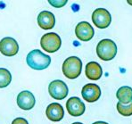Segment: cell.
Returning a JSON list of instances; mask_svg holds the SVG:
<instances>
[{
    "label": "cell",
    "mask_w": 132,
    "mask_h": 124,
    "mask_svg": "<svg viewBox=\"0 0 132 124\" xmlns=\"http://www.w3.org/2000/svg\"><path fill=\"white\" fill-rule=\"evenodd\" d=\"M46 114L48 120L54 122L60 121L64 116V111L63 106L58 103H52L46 107Z\"/></svg>",
    "instance_id": "obj_12"
},
{
    "label": "cell",
    "mask_w": 132,
    "mask_h": 124,
    "mask_svg": "<svg viewBox=\"0 0 132 124\" xmlns=\"http://www.w3.org/2000/svg\"><path fill=\"white\" fill-rule=\"evenodd\" d=\"M81 95L85 101L88 103H94L97 101L101 96V89L96 84L88 83L82 88Z\"/></svg>",
    "instance_id": "obj_10"
},
{
    "label": "cell",
    "mask_w": 132,
    "mask_h": 124,
    "mask_svg": "<svg viewBox=\"0 0 132 124\" xmlns=\"http://www.w3.org/2000/svg\"><path fill=\"white\" fill-rule=\"evenodd\" d=\"M12 124H29V123H28V121H27V120H25L24 118L19 117L13 120Z\"/></svg>",
    "instance_id": "obj_19"
},
{
    "label": "cell",
    "mask_w": 132,
    "mask_h": 124,
    "mask_svg": "<svg viewBox=\"0 0 132 124\" xmlns=\"http://www.w3.org/2000/svg\"><path fill=\"white\" fill-rule=\"evenodd\" d=\"M116 96L121 104H129L132 101V88L128 86L121 87L116 93Z\"/></svg>",
    "instance_id": "obj_15"
},
{
    "label": "cell",
    "mask_w": 132,
    "mask_h": 124,
    "mask_svg": "<svg viewBox=\"0 0 132 124\" xmlns=\"http://www.w3.org/2000/svg\"><path fill=\"white\" fill-rule=\"evenodd\" d=\"M117 110L122 116L132 115V101L128 104H123L119 102L117 104Z\"/></svg>",
    "instance_id": "obj_17"
},
{
    "label": "cell",
    "mask_w": 132,
    "mask_h": 124,
    "mask_svg": "<svg viewBox=\"0 0 132 124\" xmlns=\"http://www.w3.org/2000/svg\"><path fill=\"white\" fill-rule=\"evenodd\" d=\"M49 4L51 5H53L54 7H56V8H60V7H63V5H65L67 4V1L66 0H63V1H53V0H49Z\"/></svg>",
    "instance_id": "obj_18"
},
{
    "label": "cell",
    "mask_w": 132,
    "mask_h": 124,
    "mask_svg": "<svg viewBox=\"0 0 132 124\" xmlns=\"http://www.w3.org/2000/svg\"><path fill=\"white\" fill-rule=\"evenodd\" d=\"M75 34L81 41H89L94 37L95 30L88 22H81L77 24L75 28Z\"/></svg>",
    "instance_id": "obj_9"
},
{
    "label": "cell",
    "mask_w": 132,
    "mask_h": 124,
    "mask_svg": "<svg viewBox=\"0 0 132 124\" xmlns=\"http://www.w3.org/2000/svg\"><path fill=\"white\" fill-rule=\"evenodd\" d=\"M96 54L103 61H111L116 56L117 46L112 39H102L96 46Z\"/></svg>",
    "instance_id": "obj_2"
},
{
    "label": "cell",
    "mask_w": 132,
    "mask_h": 124,
    "mask_svg": "<svg viewBox=\"0 0 132 124\" xmlns=\"http://www.w3.org/2000/svg\"><path fill=\"white\" fill-rule=\"evenodd\" d=\"M92 124H109L107 122H104V121H96V122L92 123Z\"/></svg>",
    "instance_id": "obj_20"
},
{
    "label": "cell",
    "mask_w": 132,
    "mask_h": 124,
    "mask_svg": "<svg viewBox=\"0 0 132 124\" xmlns=\"http://www.w3.org/2000/svg\"><path fill=\"white\" fill-rule=\"evenodd\" d=\"M92 22L99 29H105L112 22L110 13L104 8H97L92 13Z\"/></svg>",
    "instance_id": "obj_6"
},
{
    "label": "cell",
    "mask_w": 132,
    "mask_h": 124,
    "mask_svg": "<svg viewBox=\"0 0 132 124\" xmlns=\"http://www.w3.org/2000/svg\"><path fill=\"white\" fill-rule=\"evenodd\" d=\"M27 64L31 69L41 71L46 69L51 63V57L42 53L40 50L34 49L28 54L26 57Z\"/></svg>",
    "instance_id": "obj_1"
},
{
    "label": "cell",
    "mask_w": 132,
    "mask_h": 124,
    "mask_svg": "<svg viewBox=\"0 0 132 124\" xmlns=\"http://www.w3.org/2000/svg\"><path fill=\"white\" fill-rule=\"evenodd\" d=\"M86 76L88 79L91 80H97L102 77L103 70L101 65L96 62H89L86 65V70H85Z\"/></svg>",
    "instance_id": "obj_14"
},
{
    "label": "cell",
    "mask_w": 132,
    "mask_h": 124,
    "mask_svg": "<svg viewBox=\"0 0 132 124\" xmlns=\"http://www.w3.org/2000/svg\"><path fill=\"white\" fill-rule=\"evenodd\" d=\"M82 70V62L77 56H70L63 62V72L66 78L74 79L80 75Z\"/></svg>",
    "instance_id": "obj_3"
},
{
    "label": "cell",
    "mask_w": 132,
    "mask_h": 124,
    "mask_svg": "<svg viewBox=\"0 0 132 124\" xmlns=\"http://www.w3.org/2000/svg\"><path fill=\"white\" fill-rule=\"evenodd\" d=\"M128 4H129V5H132V0H128Z\"/></svg>",
    "instance_id": "obj_21"
},
{
    "label": "cell",
    "mask_w": 132,
    "mask_h": 124,
    "mask_svg": "<svg viewBox=\"0 0 132 124\" xmlns=\"http://www.w3.org/2000/svg\"><path fill=\"white\" fill-rule=\"evenodd\" d=\"M19 51L17 41L11 37L4 38L0 41V52L5 56H13Z\"/></svg>",
    "instance_id": "obj_7"
},
{
    "label": "cell",
    "mask_w": 132,
    "mask_h": 124,
    "mask_svg": "<svg viewBox=\"0 0 132 124\" xmlns=\"http://www.w3.org/2000/svg\"><path fill=\"white\" fill-rule=\"evenodd\" d=\"M66 109L70 115L78 117V116L82 115L85 113L86 106L85 104L77 96H73L68 99L66 102Z\"/></svg>",
    "instance_id": "obj_8"
},
{
    "label": "cell",
    "mask_w": 132,
    "mask_h": 124,
    "mask_svg": "<svg viewBox=\"0 0 132 124\" xmlns=\"http://www.w3.org/2000/svg\"><path fill=\"white\" fill-rule=\"evenodd\" d=\"M12 81V75L8 70L0 68V88L7 87Z\"/></svg>",
    "instance_id": "obj_16"
},
{
    "label": "cell",
    "mask_w": 132,
    "mask_h": 124,
    "mask_svg": "<svg viewBox=\"0 0 132 124\" xmlns=\"http://www.w3.org/2000/svg\"><path fill=\"white\" fill-rule=\"evenodd\" d=\"M72 124H83V123H81V122H73Z\"/></svg>",
    "instance_id": "obj_22"
},
{
    "label": "cell",
    "mask_w": 132,
    "mask_h": 124,
    "mask_svg": "<svg viewBox=\"0 0 132 124\" xmlns=\"http://www.w3.org/2000/svg\"><path fill=\"white\" fill-rule=\"evenodd\" d=\"M62 40L59 35L55 32H49L42 36L40 39V46L43 50L47 53H55L61 47Z\"/></svg>",
    "instance_id": "obj_4"
},
{
    "label": "cell",
    "mask_w": 132,
    "mask_h": 124,
    "mask_svg": "<svg viewBox=\"0 0 132 124\" xmlns=\"http://www.w3.org/2000/svg\"><path fill=\"white\" fill-rule=\"evenodd\" d=\"M35 103H36L35 96L30 91H22L17 96V104L21 109L25 110V111L32 109L35 105Z\"/></svg>",
    "instance_id": "obj_11"
},
{
    "label": "cell",
    "mask_w": 132,
    "mask_h": 124,
    "mask_svg": "<svg viewBox=\"0 0 132 124\" xmlns=\"http://www.w3.org/2000/svg\"><path fill=\"white\" fill-rule=\"evenodd\" d=\"M38 24L42 30H51L55 24V15L49 11H42L38 15Z\"/></svg>",
    "instance_id": "obj_13"
},
{
    "label": "cell",
    "mask_w": 132,
    "mask_h": 124,
    "mask_svg": "<svg viewBox=\"0 0 132 124\" xmlns=\"http://www.w3.org/2000/svg\"><path fill=\"white\" fill-rule=\"evenodd\" d=\"M48 92L54 99L63 100L68 96L69 89L65 82L60 79H55L50 82L48 86Z\"/></svg>",
    "instance_id": "obj_5"
}]
</instances>
